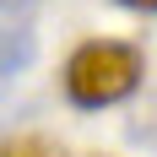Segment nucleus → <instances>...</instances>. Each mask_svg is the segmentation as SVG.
<instances>
[{
    "label": "nucleus",
    "mask_w": 157,
    "mask_h": 157,
    "mask_svg": "<svg viewBox=\"0 0 157 157\" xmlns=\"http://www.w3.org/2000/svg\"><path fill=\"white\" fill-rule=\"evenodd\" d=\"M146 76V60L136 44H119V38H92L81 44L71 60H65V98L76 109H109V103H125Z\"/></svg>",
    "instance_id": "nucleus-1"
},
{
    "label": "nucleus",
    "mask_w": 157,
    "mask_h": 157,
    "mask_svg": "<svg viewBox=\"0 0 157 157\" xmlns=\"http://www.w3.org/2000/svg\"><path fill=\"white\" fill-rule=\"evenodd\" d=\"M38 33H33V0H6V27H0V76L16 81L33 65Z\"/></svg>",
    "instance_id": "nucleus-2"
},
{
    "label": "nucleus",
    "mask_w": 157,
    "mask_h": 157,
    "mask_svg": "<svg viewBox=\"0 0 157 157\" xmlns=\"http://www.w3.org/2000/svg\"><path fill=\"white\" fill-rule=\"evenodd\" d=\"M6 157H44V141H11Z\"/></svg>",
    "instance_id": "nucleus-3"
},
{
    "label": "nucleus",
    "mask_w": 157,
    "mask_h": 157,
    "mask_svg": "<svg viewBox=\"0 0 157 157\" xmlns=\"http://www.w3.org/2000/svg\"><path fill=\"white\" fill-rule=\"evenodd\" d=\"M114 6H130V11H157V0H114Z\"/></svg>",
    "instance_id": "nucleus-4"
}]
</instances>
